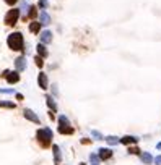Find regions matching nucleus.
Returning <instances> with one entry per match:
<instances>
[{
	"label": "nucleus",
	"mask_w": 161,
	"mask_h": 165,
	"mask_svg": "<svg viewBox=\"0 0 161 165\" xmlns=\"http://www.w3.org/2000/svg\"><path fill=\"white\" fill-rule=\"evenodd\" d=\"M39 29H41V23H39V21H33V23L30 24V31H31L33 34L39 33Z\"/></svg>",
	"instance_id": "nucleus-14"
},
{
	"label": "nucleus",
	"mask_w": 161,
	"mask_h": 165,
	"mask_svg": "<svg viewBox=\"0 0 161 165\" xmlns=\"http://www.w3.org/2000/svg\"><path fill=\"white\" fill-rule=\"evenodd\" d=\"M37 84H39V87H41V89H44V91L49 87V81H47L46 73H39V76H37Z\"/></svg>",
	"instance_id": "nucleus-6"
},
{
	"label": "nucleus",
	"mask_w": 161,
	"mask_h": 165,
	"mask_svg": "<svg viewBox=\"0 0 161 165\" xmlns=\"http://www.w3.org/2000/svg\"><path fill=\"white\" fill-rule=\"evenodd\" d=\"M8 76H7V81L10 83V84H15V83H18L20 81V76H18V71H12V73H7Z\"/></svg>",
	"instance_id": "nucleus-11"
},
{
	"label": "nucleus",
	"mask_w": 161,
	"mask_h": 165,
	"mask_svg": "<svg viewBox=\"0 0 161 165\" xmlns=\"http://www.w3.org/2000/svg\"><path fill=\"white\" fill-rule=\"evenodd\" d=\"M142 160H143L145 163H151V160H153V157H151V155H150L148 152H143V154H142Z\"/></svg>",
	"instance_id": "nucleus-18"
},
{
	"label": "nucleus",
	"mask_w": 161,
	"mask_h": 165,
	"mask_svg": "<svg viewBox=\"0 0 161 165\" xmlns=\"http://www.w3.org/2000/svg\"><path fill=\"white\" fill-rule=\"evenodd\" d=\"M15 66H16V71L26 70V58L25 57H18L16 60H15Z\"/></svg>",
	"instance_id": "nucleus-7"
},
{
	"label": "nucleus",
	"mask_w": 161,
	"mask_h": 165,
	"mask_svg": "<svg viewBox=\"0 0 161 165\" xmlns=\"http://www.w3.org/2000/svg\"><path fill=\"white\" fill-rule=\"evenodd\" d=\"M80 165H85V163H80Z\"/></svg>",
	"instance_id": "nucleus-28"
},
{
	"label": "nucleus",
	"mask_w": 161,
	"mask_h": 165,
	"mask_svg": "<svg viewBox=\"0 0 161 165\" xmlns=\"http://www.w3.org/2000/svg\"><path fill=\"white\" fill-rule=\"evenodd\" d=\"M106 141H108L109 144H112V146H114V144H117V142H120V141L116 138V136H108V138H106Z\"/></svg>",
	"instance_id": "nucleus-19"
},
{
	"label": "nucleus",
	"mask_w": 161,
	"mask_h": 165,
	"mask_svg": "<svg viewBox=\"0 0 161 165\" xmlns=\"http://www.w3.org/2000/svg\"><path fill=\"white\" fill-rule=\"evenodd\" d=\"M129 152H130V154H140L138 147H130V149H129Z\"/></svg>",
	"instance_id": "nucleus-24"
},
{
	"label": "nucleus",
	"mask_w": 161,
	"mask_h": 165,
	"mask_svg": "<svg viewBox=\"0 0 161 165\" xmlns=\"http://www.w3.org/2000/svg\"><path fill=\"white\" fill-rule=\"evenodd\" d=\"M5 2H7L8 5H15V3L18 2V0H5Z\"/></svg>",
	"instance_id": "nucleus-25"
},
{
	"label": "nucleus",
	"mask_w": 161,
	"mask_h": 165,
	"mask_svg": "<svg viewBox=\"0 0 161 165\" xmlns=\"http://www.w3.org/2000/svg\"><path fill=\"white\" fill-rule=\"evenodd\" d=\"M99 160H101V159L98 157L96 154H91V155H90V163H91V165H99Z\"/></svg>",
	"instance_id": "nucleus-16"
},
{
	"label": "nucleus",
	"mask_w": 161,
	"mask_h": 165,
	"mask_svg": "<svg viewBox=\"0 0 161 165\" xmlns=\"http://www.w3.org/2000/svg\"><path fill=\"white\" fill-rule=\"evenodd\" d=\"M18 18H20V10H18V8L8 10V13L5 15V24H8V26H13V24H16Z\"/></svg>",
	"instance_id": "nucleus-4"
},
{
	"label": "nucleus",
	"mask_w": 161,
	"mask_h": 165,
	"mask_svg": "<svg viewBox=\"0 0 161 165\" xmlns=\"http://www.w3.org/2000/svg\"><path fill=\"white\" fill-rule=\"evenodd\" d=\"M0 107H7V109H15L13 102H0Z\"/></svg>",
	"instance_id": "nucleus-20"
},
{
	"label": "nucleus",
	"mask_w": 161,
	"mask_h": 165,
	"mask_svg": "<svg viewBox=\"0 0 161 165\" xmlns=\"http://www.w3.org/2000/svg\"><path fill=\"white\" fill-rule=\"evenodd\" d=\"M39 23H41L42 26H47V24L51 23V16L47 15L46 10H41V12H39Z\"/></svg>",
	"instance_id": "nucleus-8"
},
{
	"label": "nucleus",
	"mask_w": 161,
	"mask_h": 165,
	"mask_svg": "<svg viewBox=\"0 0 161 165\" xmlns=\"http://www.w3.org/2000/svg\"><path fill=\"white\" fill-rule=\"evenodd\" d=\"M59 131L62 134H73V128L70 126V121L65 115H62L59 118Z\"/></svg>",
	"instance_id": "nucleus-3"
},
{
	"label": "nucleus",
	"mask_w": 161,
	"mask_h": 165,
	"mask_svg": "<svg viewBox=\"0 0 161 165\" xmlns=\"http://www.w3.org/2000/svg\"><path fill=\"white\" fill-rule=\"evenodd\" d=\"M36 136H37V141H39V144L42 146V147H49V146L52 144V130L51 128L37 130Z\"/></svg>",
	"instance_id": "nucleus-2"
},
{
	"label": "nucleus",
	"mask_w": 161,
	"mask_h": 165,
	"mask_svg": "<svg viewBox=\"0 0 161 165\" xmlns=\"http://www.w3.org/2000/svg\"><path fill=\"white\" fill-rule=\"evenodd\" d=\"M158 149H161V142H159V144H158Z\"/></svg>",
	"instance_id": "nucleus-27"
},
{
	"label": "nucleus",
	"mask_w": 161,
	"mask_h": 165,
	"mask_svg": "<svg viewBox=\"0 0 161 165\" xmlns=\"http://www.w3.org/2000/svg\"><path fill=\"white\" fill-rule=\"evenodd\" d=\"M37 54H39L41 57H47V50H46V47H44V44H37Z\"/></svg>",
	"instance_id": "nucleus-15"
},
{
	"label": "nucleus",
	"mask_w": 161,
	"mask_h": 165,
	"mask_svg": "<svg viewBox=\"0 0 161 165\" xmlns=\"http://www.w3.org/2000/svg\"><path fill=\"white\" fill-rule=\"evenodd\" d=\"M155 162H156V165H161V155H158V157L155 159Z\"/></svg>",
	"instance_id": "nucleus-26"
},
{
	"label": "nucleus",
	"mask_w": 161,
	"mask_h": 165,
	"mask_svg": "<svg viewBox=\"0 0 161 165\" xmlns=\"http://www.w3.org/2000/svg\"><path fill=\"white\" fill-rule=\"evenodd\" d=\"M46 101H47V105H49L51 109L55 112V109H57V105H55V102H54V99H52V97H51V95H47V97H46Z\"/></svg>",
	"instance_id": "nucleus-17"
},
{
	"label": "nucleus",
	"mask_w": 161,
	"mask_h": 165,
	"mask_svg": "<svg viewBox=\"0 0 161 165\" xmlns=\"http://www.w3.org/2000/svg\"><path fill=\"white\" fill-rule=\"evenodd\" d=\"M122 144H135L138 139L135 138V136H124V138H122V139H119Z\"/></svg>",
	"instance_id": "nucleus-12"
},
{
	"label": "nucleus",
	"mask_w": 161,
	"mask_h": 165,
	"mask_svg": "<svg viewBox=\"0 0 161 165\" xmlns=\"http://www.w3.org/2000/svg\"><path fill=\"white\" fill-rule=\"evenodd\" d=\"M52 151H54V157H55V165H60V149H59V146H52Z\"/></svg>",
	"instance_id": "nucleus-13"
},
{
	"label": "nucleus",
	"mask_w": 161,
	"mask_h": 165,
	"mask_svg": "<svg viewBox=\"0 0 161 165\" xmlns=\"http://www.w3.org/2000/svg\"><path fill=\"white\" fill-rule=\"evenodd\" d=\"M91 136H93V138H96V139H103V136H101V133H98V131H91Z\"/></svg>",
	"instance_id": "nucleus-23"
},
{
	"label": "nucleus",
	"mask_w": 161,
	"mask_h": 165,
	"mask_svg": "<svg viewBox=\"0 0 161 165\" xmlns=\"http://www.w3.org/2000/svg\"><path fill=\"white\" fill-rule=\"evenodd\" d=\"M34 62H36V65H37V66H42V65H44L42 57H36V58H34Z\"/></svg>",
	"instance_id": "nucleus-21"
},
{
	"label": "nucleus",
	"mask_w": 161,
	"mask_h": 165,
	"mask_svg": "<svg viewBox=\"0 0 161 165\" xmlns=\"http://www.w3.org/2000/svg\"><path fill=\"white\" fill-rule=\"evenodd\" d=\"M23 113H25V118H26V120H30V121H33V123H36V125H39V121H41L39 116H37L31 109H25Z\"/></svg>",
	"instance_id": "nucleus-5"
},
{
	"label": "nucleus",
	"mask_w": 161,
	"mask_h": 165,
	"mask_svg": "<svg viewBox=\"0 0 161 165\" xmlns=\"http://www.w3.org/2000/svg\"><path fill=\"white\" fill-rule=\"evenodd\" d=\"M47 5H49V3H47V0H39V7H41V10H46Z\"/></svg>",
	"instance_id": "nucleus-22"
},
{
	"label": "nucleus",
	"mask_w": 161,
	"mask_h": 165,
	"mask_svg": "<svg viewBox=\"0 0 161 165\" xmlns=\"http://www.w3.org/2000/svg\"><path fill=\"white\" fill-rule=\"evenodd\" d=\"M7 44L12 50L18 52V50H23V44H25V39H23V34L21 33H12L7 39Z\"/></svg>",
	"instance_id": "nucleus-1"
},
{
	"label": "nucleus",
	"mask_w": 161,
	"mask_h": 165,
	"mask_svg": "<svg viewBox=\"0 0 161 165\" xmlns=\"http://www.w3.org/2000/svg\"><path fill=\"white\" fill-rule=\"evenodd\" d=\"M41 42H42V44L52 42V33H51V31H42V33H41Z\"/></svg>",
	"instance_id": "nucleus-10"
},
{
	"label": "nucleus",
	"mask_w": 161,
	"mask_h": 165,
	"mask_svg": "<svg viewBox=\"0 0 161 165\" xmlns=\"http://www.w3.org/2000/svg\"><path fill=\"white\" fill-rule=\"evenodd\" d=\"M98 157L101 160H108V159L112 157V151L111 149H99V155H98Z\"/></svg>",
	"instance_id": "nucleus-9"
}]
</instances>
